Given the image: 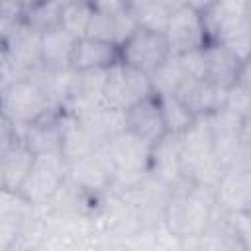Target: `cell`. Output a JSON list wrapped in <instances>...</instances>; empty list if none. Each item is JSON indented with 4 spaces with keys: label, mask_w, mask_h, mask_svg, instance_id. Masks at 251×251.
Returning <instances> with one entry per match:
<instances>
[{
    "label": "cell",
    "mask_w": 251,
    "mask_h": 251,
    "mask_svg": "<svg viewBox=\"0 0 251 251\" xmlns=\"http://www.w3.org/2000/svg\"><path fill=\"white\" fill-rule=\"evenodd\" d=\"M180 141V175L182 178L216 186L224 169L214 157L212 131L206 122V116H196L194 122L178 135Z\"/></svg>",
    "instance_id": "cell-1"
},
{
    "label": "cell",
    "mask_w": 251,
    "mask_h": 251,
    "mask_svg": "<svg viewBox=\"0 0 251 251\" xmlns=\"http://www.w3.org/2000/svg\"><path fill=\"white\" fill-rule=\"evenodd\" d=\"M104 149L110 157L114 176H112V192H126L135 186L145 175H149V149L151 143L124 129L110 137L104 143Z\"/></svg>",
    "instance_id": "cell-2"
},
{
    "label": "cell",
    "mask_w": 251,
    "mask_h": 251,
    "mask_svg": "<svg viewBox=\"0 0 251 251\" xmlns=\"http://www.w3.org/2000/svg\"><path fill=\"white\" fill-rule=\"evenodd\" d=\"M55 106L53 98L29 76L12 78L0 92V112L16 126V129L29 126Z\"/></svg>",
    "instance_id": "cell-3"
},
{
    "label": "cell",
    "mask_w": 251,
    "mask_h": 251,
    "mask_svg": "<svg viewBox=\"0 0 251 251\" xmlns=\"http://www.w3.org/2000/svg\"><path fill=\"white\" fill-rule=\"evenodd\" d=\"M153 94L149 75L126 65L124 61H116L108 67L106 84L102 90V106L126 112L139 100Z\"/></svg>",
    "instance_id": "cell-4"
},
{
    "label": "cell",
    "mask_w": 251,
    "mask_h": 251,
    "mask_svg": "<svg viewBox=\"0 0 251 251\" xmlns=\"http://www.w3.org/2000/svg\"><path fill=\"white\" fill-rule=\"evenodd\" d=\"M65 178H67V163L63 155L41 153L35 155L33 165L18 192L33 206H47Z\"/></svg>",
    "instance_id": "cell-5"
},
{
    "label": "cell",
    "mask_w": 251,
    "mask_h": 251,
    "mask_svg": "<svg viewBox=\"0 0 251 251\" xmlns=\"http://www.w3.org/2000/svg\"><path fill=\"white\" fill-rule=\"evenodd\" d=\"M169 192H171L169 184L161 182L151 175H145L135 186L122 192V196L135 210L141 229H155L163 226V214Z\"/></svg>",
    "instance_id": "cell-6"
},
{
    "label": "cell",
    "mask_w": 251,
    "mask_h": 251,
    "mask_svg": "<svg viewBox=\"0 0 251 251\" xmlns=\"http://www.w3.org/2000/svg\"><path fill=\"white\" fill-rule=\"evenodd\" d=\"M169 55L171 49L165 33L145 27H137L131 37L124 45H120V61L145 75H151Z\"/></svg>",
    "instance_id": "cell-7"
},
{
    "label": "cell",
    "mask_w": 251,
    "mask_h": 251,
    "mask_svg": "<svg viewBox=\"0 0 251 251\" xmlns=\"http://www.w3.org/2000/svg\"><path fill=\"white\" fill-rule=\"evenodd\" d=\"M163 33H165L171 53H175V55H182V53L200 49L208 43L202 14L194 12L188 6H182L169 16V22H167V27Z\"/></svg>",
    "instance_id": "cell-8"
},
{
    "label": "cell",
    "mask_w": 251,
    "mask_h": 251,
    "mask_svg": "<svg viewBox=\"0 0 251 251\" xmlns=\"http://www.w3.org/2000/svg\"><path fill=\"white\" fill-rule=\"evenodd\" d=\"M108 69H88L75 71L67 98L61 104V110L73 118H82L94 108L102 106V90L106 84Z\"/></svg>",
    "instance_id": "cell-9"
},
{
    "label": "cell",
    "mask_w": 251,
    "mask_h": 251,
    "mask_svg": "<svg viewBox=\"0 0 251 251\" xmlns=\"http://www.w3.org/2000/svg\"><path fill=\"white\" fill-rule=\"evenodd\" d=\"M2 41L8 65L16 76H22L41 65V33L31 29L27 24L18 22Z\"/></svg>",
    "instance_id": "cell-10"
},
{
    "label": "cell",
    "mask_w": 251,
    "mask_h": 251,
    "mask_svg": "<svg viewBox=\"0 0 251 251\" xmlns=\"http://www.w3.org/2000/svg\"><path fill=\"white\" fill-rule=\"evenodd\" d=\"M67 176L80 188H86L92 192H108L112 186L114 169L104 145H100L86 157L69 163Z\"/></svg>",
    "instance_id": "cell-11"
},
{
    "label": "cell",
    "mask_w": 251,
    "mask_h": 251,
    "mask_svg": "<svg viewBox=\"0 0 251 251\" xmlns=\"http://www.w3.org/2000/svg\"><path fill=\"white\" fill-rule=\"evenodd\" d=\"M216 210L214 186L192 182L186 198H184V222H182V237L180 245L186 241H196L206 226L210 224Z\"/></svg>",
    "instance_id": "cell-12"
},
{
    "label": "cell",
    "mask_w": 251,
    "mask_h": 251,
    "mask_svg": "<svg viewBox=\"0 0 251 251\" xmlns=\"http://www.w3.org/2000/svg\"><path fill=\"white\" fill-rule=\"evenodd\" d=\"M35 206L20 192L0 188V251L14 249Z\"/></svg>",
    "instance_id": "cell-13"
},
{
    "label": "cell",
    "mask_w": 251,
    "mask_h": 251,
    "mask_svg": "<svg viewBox=\"0 0 251 251\" xmlns=\"http://www.w3.org/2000/svg\"><path fill=\"white\" fill-rule=\"evenodd\" d=\"M202 53H204V78L226 88L237 82L243 67L249 63L235 57L224 43L218 41H208L202 47Z\"/></svg>",
    "instance_id": "cell-14"
},
{
    "label": "cell",
    "mask_w": 251,
    "mask_h": 251,
    "mask_svg": "<svg viewBox=\"0 0 251 251\" xmlns=\"http://www.w3.org/2000/svg\"><path fill=\"white\" fill-rule=\"evenodd\" d=\"M61 118H63V110L61 106H55L39 120L18 129V135L35 155L61 153Z\"/></svg>",
    "instance_id": "cell-15"
},
{
    "label": "cell",
    "mask_w": 251,
    "mask_h": 251,
    "mask_svg": "<svg viewBox=\"0 0 251 251\" xmlns=\"http://www.w3.org/2000/svg\"><path fill=\"white\" fill-rule=\"evenodd\" d=\"M124 114H126V129L147 143H155L159 137L167 133L159 98L155 94L139 100L137 104L127 108Z\"/></svg>",
    "instance_id": "cell-16"
},
{
    "label": "cell",
    "mask_w": 251,
    "mask_h": 251,
    "mask_svg": "<svg viewBox=\"0 0 251 251\" xmlns=\"http://www.w3.org/2000/svg\"><path fill=\"white\" fill-rule=\"evenodd\" d=\"M222 210H251V169H226L214 186Z\"/></svg>",
    "instance_id": "cell-17"
},
{
    "label": "cell",
    "mask_w": 251,
    "mask_h": 251,
    "mask_svg": "<svg viewBox=\"0 0 251 251\" xmlns=\"http://www.w3.org/2000/svg\"><path fill=\"white\" fill-rule=\"evenodd\" d=\"M149 175L173 186L180 175V141L175 133H165L149 149Z\"/></svg>",
    "instance_id": "cell-18"
},
{
    "label": "cell",
    "mask_w": 251,
    "mask_h": 251,
    "mask_svg": "<svg viewBox=\"0 0 251 251\" xmlns=\"http://www.w3.org/2000/svg\"><path fill=\"white\" fill-rule=\"evenodd\" d=\"M116 61H120V49L114 43L98 41L92 37H80L75 43L71 67L75 71L108 69Z\"/></svg>",
    "instance_id": "cell-19"
},
{
    "label": "cell",
    "mask_w": 251,
    "mask_h": 251,
    "mask_svg": "<svg viewBox=\"0 0 251 251\" xmlns=\"http://www.w3.org/2000/svg\"><path fill=\"white\" fill-rule=\"evenodd\" d=\"M33 159H35V153L18 135L12 147L0 157V176H2L4 188L18 192L33 165Z\"/></svg>",
    "instance_id": "cell-20"
},
{
    "label": "cell",
    "mask_w": 251,
    "mask_h": 251,
    "mask_svg": "<svg viewBox=\"0 0 251 251\" xmlns=\"http://www.w3.org/2000/svg\"><path fill=\"white\" fill-rule=\"evenodd\" d=\"M98 147L100 145L86 131V127L76 118L63 112V118H61V155H63L65 163L69 165L73 161H78Z\"/></svg>",
    "instance_id": "cell-21"
},
{
    "label": "cell",
    "mask_w": 251,
    "mask_h": 251,
    "mask_svg": "<svg viewBox=\"0 0 251 251\" xmlns=\"http://www.w3.org/2000/svg\"><path fill=\"white\" fill-rule=\"evenodd\" d=\"M76 37L67 33L63 27H55L51 31L41 33V65L51 71L71 67Z\"/></svg>",
    "instance_id": "cell-22"
},
{
    "label": "cell",
    "mask_w": 251,
    "mask_h": 251,
    "mask_svg": "<svg viewBox=\"0 0 251 251\" xmlns=\"http://www.w3.org/2000/svg\"><path fill=\"white\" fill-rule=\"evenodd\" d=\"M98 145H104L110 137L126 129V114L106 106H98L82 118H76Z\"/></svg>",
    "instance_id": "cell-23"
},
{
    "label": "cell",
    "mask_w": 251,
    "mask_h": 251,
    "mask_svg": "<svg viewBox=\"0 0 251 251\" xmlns=\"http://www.w3.org/2000/svg\"><path fill=\"white\" fill-rule=\"evenodd\" d=\"M186 71L182 67V61L178 55L171 53L151 75H149V80H151V88H153V94L157 96H167V94H175L176 88L180 86V82L186 78Z\"/></svg>",
    "instance_id": "cell-24"
},
{
    "label": "cell",
    "mask_w": 251,
    "mask_h": 251,
    "mask_svg": "<svg viewBox=\"0 0 251 251\" xmlns=\"http://www.w3.org/2000/svg\"><path fill=\"white\" fill-rule=\"evenodd\" d=\"M92 12H94L92 0H69L61 8L59 27H63L73 37L80 39L86 35V27H88Z\"/></svg>",
    "instance_id": "cell-25"
},
{
    "label": "cell",
    "mask_w": 251,
    "mask_h": 251,
    "mask_svg": "<svg viewBox=\"0 0 251 251\" xmlns=\"http://www.w3.org/2000/svg\"><path fill=\"white\" fill-rule=\"evenodd\" d=\"M157 96V94H155ZM159 98V106H161V114H163V122H165V129L167 133H175L180 135L192 122H194V114L173 94L167 96H157Z\"/></svg>",
    "instance_id": "cell-26"
},
{
    "label": "cell",
    "mask_w": 251,
    "mask_h": 251,
    "mask_svg": "<svg viewBox=\"0 0 251 251\" xmlns=\"http://www.w3.org/2000/svg\"><path fill=\"white\" fill-rule=\"evenodd\" d=\"M61 8L57 2L53 0H41L39 4H35L33 8L25 10L22 16V22L27 24L31 29L45 33L51 31L55 27H59V20H61Z\"/></svg>",
    "instance_id": "cell-27"
},
{
    "label": "cell",
    "mask_w": 251,
    "mask_h": 251,
    "mask_svg": "<svg viewBox=\"0 0 251 251\" xmlns=\"http://www.w3.org/2000/svg\"><path fill=\"white\" fill-rule=\"evenodd\" d=\"M127 10H131L139 27H145L151 31H165L169 16L173 14L159 0H149V2H143V4H139L135 8H127Z\"/></svg>",
    "instance_id": "cell-28"
},
{
    "label": "cell",
    "mask_w": 251,
    "mask_h": 251,
    "mask_svg": "<svg viewBox=\"0 0 251 251\" xmlns=\"http://www.w3.org/2000/svg\"><path fill=\"white\" fill-rule=\"evenodd\" d=\"M84 37H92V39L108 41L116 45V12H104L94 8Z\"/></svg>",
    "instance_id": "cell-29"
},
{
    "label": "cell",
    "mask_w": 251,
    "mask_h": 251,
    "mask_svg": "<svg viewBox=\"0 0 251 251\" xmlns=\"http://www.w3.org/2000/svg\"><path fill=\"white\" fill-rule=\"evenodd\" d=\"M224 106L241 118H251V84L237 80L227 86Z\"/></svg>",
    "instance_id": "cell-30"
},
{
    "label": "cell",
    "mask_w": 251,
    "mask_h": 251,
    "mask_svg": "<svg viewBox=\"0 0 251 251\" xmlns=\"http://www.w3.org/2000/svg\"><path fill=\"white\" fill-rule=\"evenodd\" d=\"M18 139V129L16 126L0 112V157L12 147V143Z\"/></svg>",
    "instance_id": "cell-31"
},
{
    "label": "cell",
    "mask_w": 251,
    "mask_h": 251,
    "mask_svg": "<svg viewBox=\"0 0 251 251\" xmlns=\"http://www.w3.org/2000/svg\"><path fill=\"white\" fill-rule=\"evenodd\" d=\"M214 8L226 16H243L251 14V0H218Z\"/></svg>",
    "instance_id": "cell-32"
},
{
    "label": "cell",
    "mask_w": 251,
    "mask_h": 251,
    "mask_svg": "<svg viewBox=\"0 0 251 251\" xmlns=\"http://www.w3.org/2000/svg\"><path fill=\"white\" fill-rule=\"evenodd\" d=\"M96 10H104V12H120L127 8V0H92Z\"/></svg>",
    "instance_id": "cell-33"
},
{
    "label": "cell",
    "mask_w": 251,
    "mask_h": 251,
    "mask_svg": "<svg viewBox=\"0 0 251 251\" xmlns=\"http://www.w3.org/2000/svg\"><path fill=\"white\" fill-rule=\"evenodd\" d=\"M218 0H186V6L188 8H192L194 12H198V14H206L210 8H214V4H216Z\"/></svg>",
    "instance_id": "cell-34"
},
{
    "label": "cell",
    "mask_w": 251,
    "mask_h": 251,
    "mask_svg": "<svg viewBox=\"0 0 251 251\" xmlns=\"http://www.w3.org/2000/svg\"><path fill=\"white\" fill-rule=\"evenodd\" d=\"M167 10H171V12H175V10H178V8H182V6H186V0H159Z\"/></svg>",
    "instance_id": "cell-35"
},
{
    "label": "cell",
    "mask_w": 251,
    "mask_h": 251,
    "mask_svg": "<svg viewBox=\"0 0 251 251\" xmlns=\"http://www.w3.org/2000/svg\"><path fill=\"white\" fill-rule=\"evenodd\" d=\"M4 67H10L8 65V59H6V49H4V41L0 39V69Z\"/></svg>",
    "instance_id": "cell-36"
},
{
    "label": "cell",
    "mask_w": 251,
    "mask_h": 251,
    "mask_svg": "<svg viewBox=\"0 0 251 251\" xmlns=\"http://www.w3.org/2000/svg\"><path fill=\"white\" fill-rule=\"evenodd\" d=\"M20 2H22V6H24V12H25V10H29V8H33L35 4H39L41 0H20Z\"/></svg>",
    "instance_id": "cell-37"
},
{
    "label": "cell",
    "mask_w": 251,
    "mask_h": 251,
    "mask_svg": "<svg viewBox=\"0 0 251 251\" xmlns=\"http://www.w3.org/2000/svg\"><path fill=\"white\" fill-rule=\"evenodd\" d=\"M0 188H4V184H2V176H0Z\"/></svg>",
    "instance_id": "cell-38"
}]
</instances>
